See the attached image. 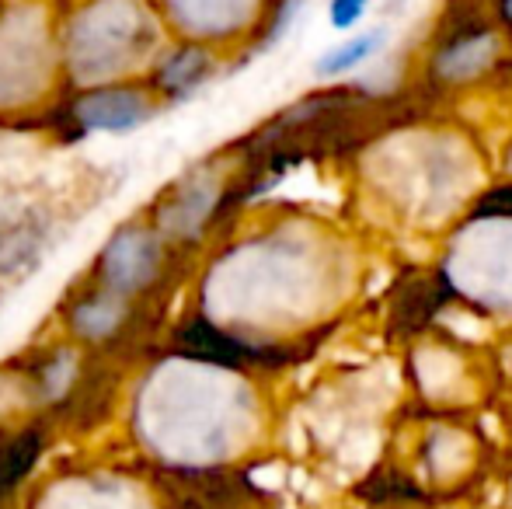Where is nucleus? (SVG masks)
<instances>
[{
    "mask_svg": "<svg viewBox=\"0 0 512 509\" xmlns=\"http://www.w3.org/2000/svg\"><path fill=\"white\" fill-rule=\"evenodd\" d=\"M157 262H161V248H157L154 234L140 231V227H126L108 241L102 272L115 293H133L154 279Z\"/></svg>",
    "mask_w": 512,
    "mask_h": 509,
    "instance_id": "1",
    "label": "nucleus"
},
{
    "mask_svg": "<svg viewBox=\"0 0 512 509\" xmlns=\"http://www.w3.org/2000/svg\"><path fill=\"white\" fill-rule=\"evenodd\" d=\"M370 0H331L328 4V18H331V28L338 32H349L352 25H359V18L366 14Z\"/></svg>",
    "mask_w": 512,
    "mask_h": 509,
    "instance_id": "7",
    "label": "nucleus"
},
{
    "mask_svg": "<svg viewBox=\"0 0 512 509\" xmlns=\"http://www.w3.org/2000/svg\"><path fill=\"white\" fill-rule=\"evenodd\" d=\"M384 46V32H366V35H356V39L342 42L338 49H331L328 56H321L314 67L317 77H338L345 74V70L359 67L363 60H370L377 49Z\"/></svg>",
    "mask_w": 512,
    "mask_h": 509,
    "instance_id": "3",
    "label": "nucleus"
},
{
    "mask_svg": "<svg viewBox=\"0 0 512 509\" xmlns=\"http://www.w3.org/2000/svg\"><path fill=\"white\" fill-rule=\"evenodd\" d=\"M74 119L98 133H126L150 119V102L133 88H98L77 98Z\"/></svg>",
    "mask_w": 512,
    "mask_h": 509,
    "instance_id": "2",
    "label": "nucleus"
},
{
    "mask_svg": "<svg viewBox=\"0 0 512 509\" xmlns=\"http://www.w3.org/2000/svg\"><path fill=\"white\" fill-rule=\"evenodd\" d=\"M39 447H42L39 433H25L0 454V489H11V485H18L25 478V471L39 457Z\"/></svg>",
    "mask_w": 512,
    "mask_h": 509,
    "instance_id": "5",
    "label": "nucleus"
},
{
    "mask_svg": "<svg viewBox=\"0 0 512 509\" xmlns=\"http://www.w3.org/2000/svg\"><path fill=\"white\" fill-rule=\"evenodd\" d=\"M119 318H122L119 300L105 293V297L88 300V304L74 314V325H77V332L88 335V339H102V335H108L115 325H119Z\"/></svg>",
    "mask_w": 512,
    "mask_h": 509,
    "instance_id": "6",
    "label": "nucleus"
},
{
    "mask_svg": "<svg viewBox=\"0 0 512 509\" xmlns=\"http://www.w3.org/2000/svg\"><path fill=\"white\" fill-rule=\"evenodd\" d=\"M206 67H209L206 53H199V49H182V53H175V56H168V60H164L157 81H161L164 91L178 95V91L196 88V84L203 81Z\"/></svg>",
    "mask_w": 512,
    "mask_h": 509,
    "instance_id": "4",
    "label": "nucleus"
}]
</instances>
